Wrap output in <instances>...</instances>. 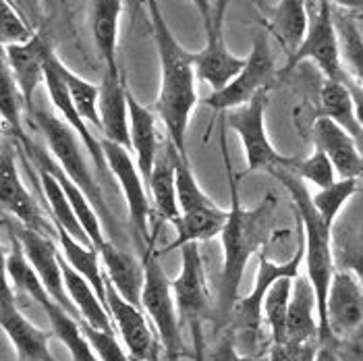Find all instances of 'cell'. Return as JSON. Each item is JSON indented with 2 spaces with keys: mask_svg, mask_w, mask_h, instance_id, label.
Segmentation results:
<instances>
[{
  "mask_svg": "<svg viewBox=\"0 0 363 361\" xmlns=\"http://www.w3.org/2000/svg\"><path fill=\"white\" fill-rule=\"evenodd\" d=\"M223 143V160L228 179V191H230V208H228V221L224 224L220 241H223V270H220V284H218V299H216V313L218 322H228L233 307L241 299L239 289L245 274L247 262L252 260L264 245L268 243L272 235V223L277 212V197L268 194L257 206L243 208L241 195H239V181L230 167L226 139L220 138Z\"/></svg>",
  "mask_w": 363,
  "mask_h": 361,
  "instance_id": "cell-1",
  "label": "cell"
},
{
  "mask_svg": "<svg viewBox=\"0 0 363 361\" xmlns=\"http://www.w3.org/2000/svg\"><path fill=\"white\" fill-rule=\"evenodd\" d=\"M147 2V17L156 44V55L160 65V87L156 98V112L167 127L172 145L187 154L185 141L191 114L197 106V73L196 52H189L172 33L158 0Z\"/></svg>",
  "mask_w": 363,
  "mask_h": 361,
  "instance_id": "cell-2",
  "label": "cell"
},
{
  "mask_svg": "<svg viewBox=\"0 0 363 361\" xmlns=\"http://www.w3.org/2000/svg\"><path fill=\"white\" fill-rule=\"evenodd\" d=\"M272 177H277L282 187L291 195V201L295 206V212L303 226V245H306V268L308 278L313 284L315 297H318V316H320V345H326L333 338L328 320H326V301L330 282L335 277V255H333V226L324 223L311 201V194L306 183L291 170V168H274L270 170Z\"/></svg>",
  "mask_w": 363,
  "mask_h": 361,
  "instance_id": "cell-3",
  "label": "cell"
},
{
  "mask_svg": "<svg viewBox=\"0 0 363 361\" xmlns=\"http://www.w3.org/2000/svg\"><path fill=\"white\" fill-rule=\"evenodd\" d=\"M147 250L143 253V266H145V284L141 293V309L147 313L152 326L160 338L162 351L167 361H181L189 357V349L181 334V316L177 299L172 293V282L168 280L167 272L158 260L156 251V231L147 239Z\"/></svg>",
  "mask_w": 363,
  "mask_h": 361,
  "instance_id": "cell-4",
  "label": "cell"
},
{
  "mask_svg": "<svg viewBox=\"0 0 363 361\" xmlns=\"http://www.w3.org/2000/svg\"><path fill=\"white\" fill-rule=\"evenodd\" d=\"M31 116H33L35 127L40 129V133L46 139L48 152L52 154V158L73 179V183L89 197V201L98 210L106 231H114L116 224L112 221L111 208L106 204V197L102 194V187H100L98 179L94 177V172L89 168V162H87L84 150H82L85 145L82 143L79 135L55 112H48L44 109H33Z\"/></svg>",
  "mask_w": 363,
  "mask_h": 361,
  "instance_id": "cell-5",
  "label": "cell"
},
{
  "mask_svg": "<svg viewBox=\"0 0 363 361\" xmlns=\"http://www.w3.org/2000/svg\"><path fill=\"white\" fill-rule=\"evenodd\" d=\"M303 262H306V245L303 243L297 248L291 260H286L282 264L272 262L264 250L257 253V272H255L252 291L235 304L230 320H228L233 324L230 328L235 331L237 343L245 345L250 355L253 357H257L262 351L259 340H262V326H264V301H266L270 287L280 278L299 277V268Z\"/></svg>",
  "mask_w": 363,
  "mask_h": 361,
  "instance_id": "cell-6",
  "label": "cell"
},
{
  "mask_svg": "<svg viewBox=\"0 0 363 361\" xmlns=\"http://www.w3.org/2000/svg\"><path fill=\"white\" fill-rule=\"evenodd\" d=\"M268 94L270 89L259 91L252 102L233 109L226 114V125L230 131L237 133L243 145L245 162L247 168L245 172H255V170H274V168H291L299 162L297 158L284 156L272 145L266 129V109H268Z\"/></svg>",
  "mask_w": 363,
  "mask_h": 361,
  "instance_id": "cell-7",
  "label": "cell"
},
{
  "mask_svg": "<svg viewBox=\"0 0 363 361\" xmlns=\"http://www.w3.org/2000/svg\"><path fill=\"white\" fill-rule=\"evenodd\" d=\"M306 60L313 62L328 82H340V84L351 82L345 71V65H342L335 11L328 0H320V6L309 21L308 35H306L303 44L299 46V50L291 58H286L284 73L293 71L297 65H301Z\"/></svg>",
  "mask_w": 363,
  "mask_h": 361,
  "instance_id": "cell-8",
  "label": "cell"
},
{
  "mask_svg": "<svg viewBox=\"0 0 363 361\" xmlns=\"http://www.w3.org/2000/svg\"><path fill=\"white\" fill-rule=\"evenodd\" d=\"M274 73H277V67H274V55H272L268 35L259 31L253 38L252 52L247 56L243 71L224 89L212 91L208 98H203V106L212 109L214 112H228L233 109H239L252 102L259 91L270 89Z\"/></svg>",
  "mask_w": 363,
  "mask_h": 361,
  "instance_id": "cell-9",
  "label": "cell"
},
{
  "mask_svg": "<svg viewBox=\"0 0 363 361\" xmlns=\"http://www.w3.org/2000/svg\"><path fill=\"white\" fill-rule=\"evenodd\" d=\"M230 0H216L212 26L206 29V46L196 52L197 79L203 82L212 91H220L230 84L245 67L247 56L230 52L224 40V13Z\"/></svg>",
  "mask_w": 363,
  "mask_h": 361,
  "instance_id": "cell-10",
  "label": "cell"
},
{
  "mask_svg": "<svg viewBox=\"0 0 363 361\" xmlns=\"http://www.w3.org/2000/svg\"><path fill=\"white\" fill-rule=\"evenodd\" d=\"M4 226L11 228L15 233V237L21 241L29 264L33 266L38 277L42 278L44 287L48 289L52 299L82 322V316H79L77 307L73 306V301L69 297V291H67V284H65L62 264H60V248H58V243H55V237L44 235L40 231H33V228H28L23 224H17V226L13 224L11 226L4 221Z\"/></svg>",
  "mask_w": 363,
  "mask_h": 361,
  "instance_id": "cell-11",
  "label": "cell"
},
{
  "mask_svg": "<svg viewBox=\"0 0 363 361\" xmlns=\"http://www.w3.org/2000/svg\"><path fill=\"white\" fill-rule=\"evenodd\" d=\"M102 143H104V154H106V165L111 170V177L116 179V183L123 191L131 224L135 226L141 239H145V243H147V239L152 237L150 214L154 208H152V201L145 191V179L138 167V160L131 156L129 148L112 143L108 139H102Z\"/></svg>",
  "mask_w": 363,
  "mask_h": 361,
  "instance_id": "cell-12",
  "label": "cell"
},
{
  "mask_svg": "<svg viewBox=\"0 0 363 361\" xmlns=\"http://www.w3.org/2000/svg\"><path fill=\"white\" fill-rule=\"evenodd\" d=\"M0 204H2V210L11 214L19 224L56 237L55 223L48 221L42 208L35 204V199L31 197L17 170L15 152L11 145H4L2 156H0Z\"/></svg>",
  "mask_w": 363,
  "mask_h": 361,
  "instance_id": "cell-13",
  "label": "cell"
},
{
  "mask_svg": "<svg viewBox=\"0 0 363 361\" xmlns=\"http://www.w3.org/2000/svg\"><path fill=\"white\" fill-rule=\"evenodd\" d=\"M60 65L62 60L58 58L55 50H50L48 55V60H46V79H44V85H46V91L50 96V102L55 106L56 114L79 135L82 143L85 145V152L89 156V160L96 165L98 172L102 177H108L111 170H108V165H106V154H104V143L100 139L96 138L91 131H89V125L84 121V116L79 114V111L75 109L73 104V98L69 94V87H67V82L62 77V71H60Z\"/></svg>",
  "mask_w": 363,
  "mask_h": 361,
  "instance_id": "cell-14",
  "label": "cell"
},
{
  "mask_svg": "<svg viewBox=\"0 0 363 361\" xmlns=\"http://www.w3.org/2000/svg\"><path fill=\"white\" fill-rule=\"evenodd\" d=\"M0 326L15 347L17 361H58L50 351V333L38 328L21 313L15 289L6 277L0 297Z\"/></svg>",
  "mask_w": 363,
  "mask_h": 361,
  "instance_id": "cell-15",
  "label": "cell"
},
{
  "mask_svg": "<svg viewBox=\"0 0 363 361\" xmlns=\"http://www.w3.org/2000/svg\"><path fill=\"white\" fill-rule=\"evenodd\" d=\"M106 306L114 326L135 361H158L160 338H156V328L147 324L145 311L140 306L129 304L106 278Z\"/></svg>",
  "mask_w": 363,
  "mask_h": 361,
  "instance_id": "cell-16",
  "label": "cell"
},
{
  "mask_svg": "<svg viewBox=\"0 0 363 361\" xmlns=\"http://www.w3.org/2000/svg\"><path fill=\"white\" fill-rule=\"evenodd\" d=\"M181 272L172 280V293L177 299L179 316L185 324L194 320H206L212 313V297L208 289V277L197 243L181 248Z\"/></svg>",
  "mask_w": 363,
  "mask_h": 361,
  "instance_id": "cell-17",
  "label": "cell"
},
{
  "mask_svg": "<svg viewBox=\"0 0 363 361\" xmlns=\"http://www.w3.org/2000/svg\"><path fill=\"white\" fill-rule=\"evenodd\" d=\"M326 320L333 338H347L363 326V287L351 270H336L328 301Z\"/></svg>",
  "mask_w": 363,
  "mask_h": 361,
  "instance_id": "cell-18",
  "label": "cell"
},
{
  "mask_svg": "<svg viewBox=\"0 0 363 361\" xmlns=\"http://www.w3.org/2000/svg\"><path fill=\"white\" fill-rule=\"evenodd\" d=\"M52 46L44 40L42 33H35L28 44H13L2 48V60L9 65L15 82L19 85L23 100L28 104V112H33V96L40 84L46 79V60Z\"/></svg>",
  "mask_w": 363,
  "mask_h": 361,
  "instance_id": "cell-19",
  "label": "cell"
},
{
  "mask_svg": "<svg viewBox=\"0 0 363 361\" xmlns=\"http://www.w3.org/2000/svg\"><path fill=\"white\" fill-rule=\"evenodd\" d=\"M313 145L324 150L333 160L338 179H362L363 177V154L357 139L347 129H342L328 116H320L311 127Z\"/></svg>",
  "mask_w": 363,
  "mask_h": 361,
  "instance_id": "cell-20",
  "label": "cell"
},
{
  "mask_svg": "<svg viewBox=\"0 0 363 361\" xmlns=\"http://www.w3.org/2000/svg\"><path fill=\"white\" fill-rule=\"evenodd\" d=\"M121 71H104L100 84V121L102 138L131 150L129 129V98Z\"/></svg>",
  "mask_w": 363,
  "mask_h": 361,
  "instance_id": "cell-21",
  "label": "cell"
},
{
  "mask_svg": "<svg viewBox=\"0 0 363 361\" xmlns=\"http://www.w3.org/2000/svg\"><path fill=\"white\" fill-rule=\"evenodd\" d=\"M129 129H131V150L135 154L138 167L145 179L150 181L156 160L160 156V139H158V129H156V114L145 104H141L135 98V94L129 89Z\"/></svg>",
  "mask_w": 363,
  "mask_h": 361,
  "instance_id": "cell-22",
  "label": "cell"
},
{
  "mask_svg": "<svg viewBox=\"0 0 363 361\" xmlns=\"http://www.w3.org/2000/svg\"><path fill=\"white\" fill-rule=\"evenodd\" d=\"M286 340L289 343H320V316L318 297L311 280L306 277L295 278L293 297L286 316Z\"/></svg>",
  "mask_w": 363,
  "mask_h": 361,
  "instance_id": "cell-23",
  "label": "cell"
},
{
  "mask_svg": "<svg viewBox=\"0 0 363 361\" xmlns=\"http://www.w3.org/2000/svg\"><path fill=\"white\" fill-rule=\"evenodd\" d=\"M102 264L108 272L112 287L133 306L141 307V293L145 284V266L127 250L118 248L114 241H106L100 251Z\"/></svg>",
  "mask_w": 363,
  "mask_h": 361,
  "instance_id": "cell-24",
  "label": "cell"
},
{
  "mask_svg": "<svg viewBox=\"0 0 363 361\" xmlns=\"http://www.w3.org/2000/svg\"><path fill=\"white\" fill-rule=\"evenodd\" d=\"M152 208L160 221L174 223L181 216L179 195H177V162H174V145L168 139L164 152H160L154 172L147 181Z\"/></svg>",
  "mask_w": 363,
  "mask_h": 361,
  "instance_id": "cell-25",
  "label": "cell"
},
{
  "mask_svg": "<svg viewBox=\"0 0 363 361\" xmlns=\"http://www.w3.org/2000/svg\"><path fill=\"white\" fill-rule=\"evenodd\" d=\"M226 221H228V210L220 208L218 204L208 206V208H199L194 212H183L172 223L174 231H177V237L170 241L168 248H164V253L181 250L189 243L210 241L214 237H220Z\"/></svg>",
  "mask_w": 363,
  "mask_h": 361,
  "instance_id": "cell-26",
  "label": "cell"
},
{
  "mask_svg": "<svg viewBox=\"0 0 363 361\" xmlns=\"http://www.w3.org/2000/svg\"><path fill=\"white\" fill-rule=\"evenodd\" d=\"M60 264H62V274H65V284L69 291V297L73 301V306L77 307L82 320L87 322L94 328L100 331H114V322H112L111 311L106 304L100 299V295L96 293V289L91 287V282L79 274L60 253Z\"/></svg>",
  "mask_w": 363,
  "mask_h": 361,
  "instance_id": "cell-27",
  "label": "cell"
},
{
  "mask_svg": "<svg viewBox=\"0 0 363 361\" xmlns=\"http://www.w3.org/2000/svg\"><path fill=\"white\" fill-rule=\"evenodd\" d=\"M123 4H125L123 0H94L91 38L106 71H121L116 60V48H118Z\"/></svg>",
  "mask_w": 363,
  "mask_h": 361,
  "instance_id": "cell-28",
  "label": "cell"
},
{
  "mask_svg": "<svg viewBox=\"0 0 363 361\" xmlns=\"http://www.w3.org/2000/svg\"><path fill=\"white\" fill-rule=\"evenodd\" d=\"M309 21L311 17L308 13V0H279V4L274 6L268 29L284 48L286 58H291L303 44Z\"/></svg>",
  "mask_w": 363,
  "mask_h": 361,
  "instance_id": "cell-29",
  "label": "cell"
},
{
  "mask_svg": "<svg viewBox=\"0 0 363 361\" xmlns=\"http://www.w3.org/2000/svg\"><path fill=\"white\" fill-rule=\"evenodd\" d=\"M56 241H58V248L60 253L65 255V260L79 272L84 274L91 287L96 289V293L100 295V299L106 304V278L102 274V268H100V251L96 250L94 245H87L84 241L75 239L65 226L56 224ZM108 307V306H106Z\"/></svg>",
  "mask_w": 363,
  "mask_h": 361,
  "instance_id": "cell-30",
  "label": "cell"
},
{
  "mask_svg": "<svg viewBox=\"0 0 363 361\" xmlns=\"http://www.w3.org/2000/svg\"><path fill=\"white\" fill-rule=\"evenodd\" d=\"M42 309L48 316L50 328L56 338L67 347V351L71 353L73 361H100V357L96 355L91 343L87 340V336L84 333L82 322H77L75 316H71L62 306H58L55 299H50L46 306H42Z\"/></svg>",
  "mask_w": 363,
  "mask_h": 361,
  "instance_id": "cell-31",
  "label": "cell"
},
{
  "mask_svg": "<svg viewBox=\"0 0 363 361\" xmlns=\"http://www.w3.org/2000/svg\"><path fill=\"white\" fill-rule=\"evenodd\" d=\"M38 179H40V185H42V194L46 197L48 206H50V221L65 226L75 239L91 245L87 235H85L84 226H82L75 210H73V206H71V201H69V197H67L62 185H60V181L56 179L52 172H48L46 168L42 167H38Z\"/></svg>",
  "mask_w": 363,
  "mask_h": 361,
  "instance_id": "cell-32",
  "label": "cell"
},
{
  "mask_svg": "<svg viewBox=\"0 0 363 361\" xmlns=\"http://www.w3.org/2000/svg\"><path fill=\"white\" fill-rule=\"evenodd\" d=\"M320 116H328L338 123L342 129H347L353 138H357L363 129L357 123L355 102L351 96L349 84L340 82H324L320 89Z\"/></svg>",
  "mask_w": 363,
  "mask_h": 361,
  "instance_id": "cell-33",
  "label": "cell"
},
{
  "mask_svg": "<svg viewBox=\"0 0 363 361\" xmlns=\"http://www.w3.org/2000/svg\"><path fill=\"white\" fill-rule=\"evenodd\" d=\"M23 109H28V104L23 100V94H21L17 82H15L9 65L2 60V67H0V112H2L4 125L11 127L13 138H17L19 143L29 139L26 135V131H23V118H21Z\"/></svg>",
  "mask_w": 363,
  "mask_h": 361,
  "instance_id": "cell-34",
  "label": "cell"
},
{
  "mask_svg": "<svg viewBox=\"0 0 363 361\" xmlns=\"http://www.w3.org/2000/svg\"><path fill=\"white\" fill-rule=\"evenodd\" d=\"M293 282L295 278H280L266 295L264 320L268 324L272 343H286V316L293 297Z\"/></svg>",
  "mask_w": 363,
  "mask_h": 361,
  "instance_id": "cell-35",
  "label": "cell"
},
{
  "mask_svg": "<svg viewBox=\"0 0 363 361\" xmlns=\"http://www.w3.org/2000/svg\"><path fill=\"white\" fill-rule=\"evenodd\" d=\"M336 29H338V40H340V55L342 65L355 84L363 85V33L357 28V23L347 17V15H336Z\"/></svg>",
  "mask_w": 363,
  "mask_h": 361,
  "instance_id": "cell-36",
  "label": "cell"
},
{
  "mask_svg": "<svg viewBox=\"0 0 363 361\" xmlns=\"http://www.w3.org/2000/svg\"><path fill=\"white\" fill-rule=\"evenodd\" d=\"M60 71H62V77L67 82L75 109L79 111V114L84 116V121L89 127L100 129L102 127V121H100V85L84 79L82 75L71 71L65 62L60 65Z\"/></svg>",
  "mask_w": 363,
  "mask_h": 361,
  "instance_id": "cell-37",
  "label": "cell"
},
{
  "mask_svg": "<svg viewBox=\"0 0 363 361\" xmlns=\"http://www.w3.org/2000/svg\"><path fill=\"white\" fill-rule=\"evenodd\" d=\"M174 162H177V195H179L181 214L214 206L210 195L199 187L191 162H189V156L174 148Z\"/></svg>",
  "mask_w": 363,
  "mask_h": 361,
  "instance_id": "cell-38",
  "label": "cell"
},
{
  "mask_svg": "<svg viewBox=\"0 0 363 361\" xmlns=\"http://www.w3.org/2000/svg\"><path fill=\"white\" fill-rule=\"evenodd\" d=\"M359 189V179H338L335 185L326 189H318L311 195V201L320 214V218L328 226H335L336 218L340 216L342 208L347 201L357 194Z\"/></svg>",
  "mask_w": 363,
  "mask_h": 361,
  "instance_id": "cell-39",
  "label": "cell"
},
{
  "mask_svg": "<svg viewBox=\"0 0 363 361\" xmlns=\"http://www.w3.org/2000/svg\"><path fill=\"white\" fill-rule=\"evenodd\" d=\"M35 29L19 13V9L11 0H0V42L4 46L13 44H28L35 38Z\"/></svg>",
  "mask_w": 363,
  "mask_h": 361,
  "instance_id": "cell-40",
  "label": "cell"
},
{
  "mask_svg": "<svg viewBox=\"0 0 363 361\" xmlns=\"http://www.w3.org/2000/svg\"><path fill=\"white\" fill-rule=\"evenodd\" d=\"M293 172L301 179V181H308V183H313L318 189H326L330 185H335L336 181V168L333 165V160L328 158V154L320 148H315L311 154H309L306 160H299L295 167H293Z\"/></svg>",
  "mask_w": 363,
  "mask_h": 361,
  "instance_id": "cell-41",
  "label": "cell"
},
{
  "mask_svg": "<svg viewBox=\"0 0 363 361\" xmlns=\"http://www.w3.org/2000/svg\"><path fill=\"white\" fill-rule=\"evenodd\" d=\"M82 326H84L85 336L91 343V347H94L100 361H135L131 357V353L127 351V347H123L111 331L94 328L84 320H82Z\"/></svg>",
  "mask_w": 363,
  "mask_h": 361,
  "instance_id": "cell-42",
  "label": "cell"
},
{
  "mask_svg": "<svg viewBox=\"0 0 363 361\" xmlns=\"http://www.w3.org/2000/svg\"><path fill=\"white\" fill-rule=\"evenodd\" d=\"M206 361H257V357L243 355L239 351L237 336H235V331L230 328L216 343L206 347Z\"/></svg>",
  "mask_w": 363,
  "mask_h": 361,
  "instance_id": "cell-43",
  "label": "cell"
},
{
  "mask_svg": "<svg viewBox=\"0 0 363 361\" xmlns=\"http://www.w3.org/2000/svg\"><path fill=\"white\" fill-rule=\"evenodd\" d=\"M320 343H272L268 361H315Z\"/></svg>",
  "mask_w": 363,
  "mask_h": 361,
  "instance_id": "cell-44",
  "label": "cell"
},
{
  "mask_svg": "<svg viewBox=\"0 0 363 361\" xmlns=\"http://www.w3.org/2000/svg\"><path fill=\"white\" fill-rule=\"evenodd\" d=\"M11 2L19 9V13L28 19L29 26L35 31L42 26L44 15H48L46 6H44V0H11Z\"/></svg>",
  "mask_w": 363,
  "mask_h": 361,
  "instance_id": "cell-45",
  "label": "cell"
},
{
  "mask_svg": "<svg viewBox=\"0 0 363 361\" xmlns=\"http://www.w3.org/2000/svg\"><path fill=\"white\" fill-rule=\"evenodd\" d=\"M342 340H345V349H342L345 361H363V326Z\"/></svg>",
  "mask_w": 363,
  "mask_h": 361,
  "instance_id": "cell-46",
  "label": "cell"
},
{
  "mask_svg": "<svg viewBox=\"0 0 363 361\" xmlns=\"http://www.w3.org/2000/svg\"><path fill=\"white\" fill-rule=\"evenodd\" d=\"M189 333H191V340H194V357L196 361H206V336H203V322L201 320H194L187 324Z\"/></svg>",
  "mask_w": 363,
  "mask_h": 361,
  "instance_id": "cell-47",
  "label": "cell"
},
{
  "mask_svg": "<svg viewBox=\"0 0 363 361\" xmlns=\"http://www.w3.org/2000/svg\"><path fill=\"white\" fill-rule=\"evenodd\" d=\"M194 6H196L197 15L201 17V23L203 29H208L212 26V19H214V9H216V2L214 0H189Z\"/></svg>",
  "mask_w": 363,
  "mask_h": 361,
  "instance_id": "cell-48",
  "label": "cell"
},
{
  "mask_svg": "<svg viewBox=\"0 0 363 361\" xmlns=\"http://www.w3.org/2000/svg\"><path fill=\"white\" fill-rule=\"evenodd\" d=\"M349 89H351V96H353V102H355V114H357V123L363 129V85L355 84L353 79L349 82Z\"/></svg>",
  "mask_w": 363,
  "mask_h": 361,
  "instance_id": "cell-49",
  "label": "cell"
},
{
  "mask_svg": "<svg viewBox=\"0 0 363 361\" xmlns=\"http://www.w3.org/2000/svg\"><path fill=\"white\" fill-rule=\"evenodd\" d=\"M345 266H347V270H351L357 277V280L362 282L363 287V253H351V255H347Z\"/></svg>",
  "mask_w": 363,
  "mask_h": 361,
  "instance_id": "cell-50",
  "label": "cell"
},
{
  "mask_svg": "<svg viewBox=\"0 0 363 361\" xmlns=\"http://www.w3.org/2000/svg\"><path fill=\"white\" fill-rule=\"evenodd\" d=\"M328 2L351 13H363V0H328Z\"/></svg>",
  "mask_w": 363,
  "mask_h": 361,
  "instance_id": "cell-51",
  "label": "cell"
},
{
  "mask_svg": "<svg viewBox=\"0 0 363 361\" xmlns=\"http://www.w3.org/2000/svg\"><path fill=\"white\" fill-rule=\"evenodd\" d=\"M56 4H58V0H44V6H46V13L48 15H55Z\"/></svg>",
  "mask_w": 363,
  "mask_h": 361,
  "instance_id": "cell-52",
  "label": "cell"
},
{
  "mask_svg": "<svg viewBox=\"0 0 363 361\" xmlns=\"http://www.w3.org/2000/svg\"><path fill=\"white\" fill-rule=\"evenodd\" d=\"M355 139H357V143H359V150H362V154H363V131Z\"/></svg>",
  "mask_w": 363,
  "mask_h": 361,
  "instance_id": "cell-53",
  "label": "cell"
}]
</instances>
